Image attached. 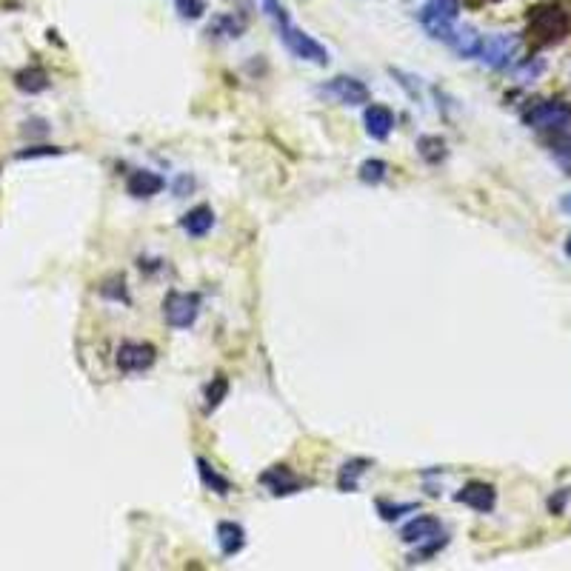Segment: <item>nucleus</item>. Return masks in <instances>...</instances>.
<instances>
[{
	"instance_id": "4468645a",
	"label": "nucleus",
	"mask_w": 571,
	"mask_h": 571,
	"mask_svg": "<svg viewBox=\"0 0 571 571\" xmlns=\"http://www.w3.org/2000/svg\"><path fill=\"white\" fill-rule=\"evenodd\" d=\"M218 545H220L223 557H235L243 552V545H246L243 526L235 523V520H223V523H218Z\"/></svg>"
},
{
	"instance_id": "5701e85b",
	"label": "nucleus",
	"mask_w": 571,
	"mask_h": 571,
	"mask_svg": "<svg viewBox=\"0 0 571 571\" xmlns=\"http://www.w3.org/2000/svg\"><path fill=\"white\" fill-rule=\"evenodd\" d=\"M389 177V163L386 160H380V158H372V160H363L360 163V181L363 183H383Z\"/></svg>"
},
{
	"instance_id": "f8f14e48",
	"label": "nucleus",
	"mask_w": 571,
	"mask_h": 571,
	"mask_svg": "<svg viewBox=\"0 0 571 571\" xmlns=\"http://www.w3.org/2000/svg\"><path fill=\"white\" fill-rule=\"evenodd\" d=\"M363 123H366V135L374 137V141H386L395 129V112L383 104H369L363 112Z\"/></svg>"
},
{
	"instance_id": "aec40b11",
	"label": "nucleus",
	"mask_w": 571,
	"mask_h": 571,
	"mask_svg": "<svg viewBox=\"0 0 571 571\" xmlns=\"http://www.w3.org/2000/svg\"><path fill=\"white\" fill-rule=\"evenodd\" d=\"M228 395V377L226 374H218V377H212V383L206 386V395H203V400H206V405H203V412H214L218 405L226 400Z\"/></svg>"
},
{
	"instance_id": "393cba45",
	"label": "nucleus",
	"mask_w": 571,
	"mask_h": 571,
	"mask_svg": "<svg viewBox=\"0 0 571 571\" xmlns=\"http://www.w3.org/2000/svg\"><path fill=\"white\" fill-rule=\"evenodd\" d=\"M174 9L183 20H200L206 15V0H174Z\"/></svg>"
},
{
	"instance_id": "c85d7f7f",
	"label": "nucleus",
	"mask_w": 571,
	"mask_h": 571,
	"mask_svg": "<svg viewBox=\"0 0 571 571\" xmlns=\"http://www.w3.org/2000/svg\"><path fill=\"white\" fill-rule=\"evenodd\" d=\"M563 209L571 214V195H566V197H563Z\"/></svg>"
},
{
	"instance_id": "412c9836",
	"label": "nucleus",
	"mask_w": 571,
	"mask_h": 571,
	"mask_svg": "<svg viewBox=\"0 0 571 571\" xmlns=\"http://www.w3.org/2000/svg\"><path fill=\"white\" fill-rule=\"evenodd\" d=\"M417 151H421L426 163H440L446 158V141L437 135H423L421 141H417Z\"/></svg>"
},
{
	"instance_id": "7c9ffc66",
	"label": "nucleus",
	"mask_w": 571,
	"mask_h": 571,
	"mask_svg": "<svg viewBox=\"0 0 571 571\" xmlns=\"http://www.w3.org/2000/svg\"><path fill=\"white\" fill-rule=\"evenodd\" d=\"M480 4H483V0H480ZM486 4H491V0H486Z\"/></svg>"
},
{
	"instance_id": "0eeeda50",
	"label": "nucleus",
	"mask_w": 571,
	"mask_h": 571,
	"mask_svg": "<svg viewBox=\"0 0 571 571\" xmlns=\"http://www.w3.org/2000/svg\"><path fill=\"white\" fill-rule=\"evenodd\" d=\"M517 52H520V37L517 35L498 32V35L483 37V49H480L477 58L483 60L489 69H498L500 72V69H509L512 66Z\"/></svg>"
},
{
	"instance_id": "4be33fe9",
	"label": "nucleus",
	"mask_w": 571,
	"mask_h": 571,
	"mask_svg": "<svg viewBox=\"0 0 571 571\" xmlns=\"http://www.w3.org/2000/svg\"><path fill=\"white\" fill-rule=\"evenodd\" d=\"M243 29H246V23L235 15H220L209 23V35H218V37H240Z\"/></svg>"
},
{
	"instance_id": "423d86ee",
	"label": "nucleus",
	"mask_w": 571,
	"mask_h": 571,
	"mask_svg": "<svg viewBox=\"0 0 571 571\" xmlns=\"http://www.w3.org/2000/svg\"><path fill=\"white\" fill-rule=\"evenodd\" d=\"M317 92H320L323 97L337 100V104H343V106L372 104L369 86H366L363 81H358V78H351V74H337V78H332L328 83H323L320 89H317Z\"/></svg>"
},
{
	"instance_id": "6ab92c4d",
	"label": "nucleus",
	"mask_w": 571,
	"mask_h": 571,
	"mask_svg": "<svg viewBox=\"0 0 571 571\" xmlns=\"http://www.w3.org/2000/svg\"><path fill=\"white\" fill-rule=\"evenodd\" d=\"M15 83H18V89H23V92L37 95V92H43V89L49 86V74L41 66H29V69H23L18 74Z\"/></svg>"
},
{
	"instance_id": "f3484780",
	"label": "nucleus",
	"mask_w": 571,
	"mask_h": 571,
	"mask_svg": "<svg viewBox=\"0 0 571 571\" xmlns=\"http://www.w3.org/2000/svg\"><path fill=\"white\" fill-rule=\"evenodd\" d=\"M372 463L363 460V457H354V460H346L340 466V475H337V489L340 491H354L360 483V477L366 475V468Z\"/></svg>"
},
{
	"instance_id": "20e7f679",
	"label": "nucleus",
	"mask_w": 571,
	"mask_h": 571,
	"mask_svg": "<svg viewBox=\"0 0 571 571\" xmlns=\"http://www.w3.org/2000/svg\"><path fill=\"white\" fill-rule=\"evenodd\" d=\"M417 18H421L423 29L435 41L449 43L451 32L457 29V18H460V0H426V6Z\"/></svg>"
},
{
	"instance_id": "c756f323",
	"label": "nucleus",
	"mask_w": 571,
	"mask_h": 571,
	"mask_svg": "<svg viewBox=\"0 0 571 571\" xmlns=\"http://www.w3.org/2000/svg\"><path fill=\"white\" fill-rule=\"evenodd\" d=\"M566 255L571 258V235H568V240H566Z\"/></svg>"
},
{
	"instance_id": "b1692460",
	"label": "nucleus",
	"mask_w": 571,
	"mask_h": 571,
	"mask_svg": "<svg viewBox=\"0 0 571 571\" xmlns=\"http://www.w3.org/2000/svg\"><path fill=\"white\" fill-rule=\"evenodd\" d=\"M377 512L386 523H395L403 514L417 512V503H386V500H377Z\"/></svg>"
},
{
	"instance_id": "ddd939ff",
	"label": "nucleus",
	"mask_w": 571,
	"mask_h": 571,
	"mask_svg": "<svg viewBox=\"0 0 571 571\" xmlns=\"http://www.w3.org/2000/svg\"><path fill=\"white\" fill-rule=\"evenodd\" d=\"M163 186H166V181H163L158 172H149V169H137L126 177V192L137 200H149V197L160 195Z\"/></svg>"
},
{
	"instance_id": "cd10ccee",
	"label": "nucleus",
	"mask_w": 571,
	"mask_h": 571,
	"mask_svg": "<svg viewBox=\"0 0 571 571\" xmlns=\"http://www.w3.org/2000/svg\"><path fill=\"white\" fill-rule=\"evenodd\" d=\"M43 155H60V149H49V146H37L29 151H20L18 158H43Z\"/></svg>"
},
{
	"instance_id": "a878e982",
	"label": "nucleus",
	"mask_w": 571,
	"mask_h": 571,
	"mask_svg": "<svg viewBox=\"0 0 571 571\" xmlns=\"http://www.w3.org/2000/svg\"><path fill=\"white\" fill-rule=\"evenodd\" d=\"M552 135V151L560 160H571V135H568V129H560V132H549Z\"/></svg>"
},
{
	"instance_id": "2eb2a0df",
	"label": "nucleus",
	"mask_w": 571,
	"mask_h": 571,
	"mask_svg": "<svg viewBox=\"0 0 571 571\" xmlns=\"http://www.w3.org/2000/svg\"><path fill=\"white\" fill-rule=\"evenodd\" d=\"M212 226H214L212 206H195L181 218V228L189 237H206L212 232Z\"/></svg>"
},
{
	"instance_id": "6e6552de",
	"label": "nucleus",
	"mask_w": 571,
	"mask_h": 571,
	"mask_svg": "<svg viewBox=\"0 0 571 571\" xmlns=\"http://www.w3.org/2000/svg\"><path fill=\"white\" fill-rule=\"evenodd\" d=\"M155 360H158V349L143 340H123L118 351H114V363H118V369L126 374L146 372L155 366Z\"/></svg>"
},
{
	"instance_id": "9b49d317",
	"label": "nucleus",
	"mask_w": 571,
	"mask_h": 571,
	"mask_svg": "<svg viewBox=\"0 0 571 571\" xmlns=\"http://www.w3.org/2000/svg\"><path fill=\"white\" fill-rule=\"evenodd\" d=\"M260 483L269 489L274 498H289V494H297L303 486H306L289 466H272L269 472L260 475Z\"/></svg>"
},
{
	"instance_id": "f257e3e1",
	"label": "nucleus",
	"mask_w": 571,
	"mask_h": 571,
	"mask_svg": "<svg viewBox=\"0 0 571 571\" xmlns=\"http://www.w3.org/2000/svg\"><path fill=\"white\" fill-rule=\"evenodd\" d=\"M571 35V12L560 4H540L529 15V37L531 43L545 49L554 43H563Z\"/></svg>"
},
{
	"instance_id": "f03ea898",
	"label": "nucleus",
	"mask_w": 571,
	"mask_h": 571,
	"mask_svg": "<svg viewBox=\"0 0 571 571\" xmlns=\"http://www.w3.org/2000/svg\"><path fill=\"white\" fill-rule=\"evenodd\" d=\"M272 23L277 27V35H281V41L286 43V49H289V52L295 55V58L309 60V63H314V66H326V63L332 60V58H328V49H326L323 43H317L309 32L297 29L295 23H291V18H289L286 9L277 12V15L272 18Z\"/></svg>"
},
{
	"instance_id": "bb28decb",
	"label": "nucleus",
	"mask_w": 571,
	"mask_h": 571,
	"mask_svg": "<svg viewBox=\"0 0 571 571\" xmlns=\"http://www.w3.org/2000/svg\"><path fill=\"white\" fill-rule=\"evenodd\" d=\"M568 498H571V489H560V491H557L554 498L549 500V509H552V514H563V509H566Z\"/></svg>"
},
{
	"instance_id": "dca6fc26",
	"label": "nucleus",
	"mask_w": 571,
	"mask_h": 571,
	"mask_svg": "<svg viewBox=\"0 0 571 571\" xmlns=\"http://www.w3.org/2000/svg\"><path fill=\"white\" fill-rule=\"evenodd\" d=\"M449 46L460 58H477L480 49H483V35H477V29L472 27H457L449 37Z\"/></svg>"
},
{
	"instance_id": "1a4fd4ad",
	"label": "nucleus",
	"mask_w": 571,
	"mask_h": 571,
	"mask_svg": "<svg viewBox=\"0 0 571 571\" xmlns=\"http://www.w3.org/2000/svg\"><path fill=\"white\" fill-rule=\"evenodd\" d=\"M454 500L468 505V509L477 514H489V512H494V505H498V491H494V486L483 483V480H472V483H466L454 494Z\"/></svg>"
},
{
	"instance_id": "7ed1b4c3",
	"label": "nucleus",
	"mask_w": 571,
	"mask_h": 571,
	"mask_svg": "<svg viewBox=\"0 0 571 571\" xmlns=\"http://www.w3.org/2000/svg\"><path fill=\"white\" fill-rule=\"evenodd\" d=\"M523 123L535 132H560L571 126V104L560 97L537 100L523 112Z\"/></svg>"
},
{
	"instance_id": "a211bd4d",
	"label": "nucleus",
	"mask_w": 571,
	"mask_h": 571,
	"mask_svg": "<svg viewBox=\"0 0 571 571\" xmlns=\"http://www.w3.org/2000/svg\"><path fill=\"white\" fill-rule=\"evenodd\" d=\"M195 463H197V475H200V480H203V486L212 489L214 494H220V498H226V494L232 491V483H228V480L206 460V457H197Z\"/></svg>"
},
{
	"instance_id": "39448f33",
	"label": "nucleus",
	"mask_w": 571,
	"mask_h": 571,
	"mask_svg": "<svg viewBox=\"0 0 571 571\" xmlns=\"http://www.w3.org/2000/svg\"><path fill=\"white\" fill-rule=\"evenodd\" d=\"M200 314V295L197 291H169L163 297V320L172 328H189L195 326Z\"/></svg>"
},
{
	"instance_id": "9d476101",
	"label": "nucleus",
	"mask_w": 571,
	"mask_h": 571,
	"mask_svg": "<svg viewBox=\"0 0 571 571\" xmlns=\"http://www.w3.org/2000/svg\"><path fill=\"white\" fill-rule=\"evenodd\" d=\"M440 535H443V526H440V520L435 514H417L400 529V540L409 543V545L428 543V540H435Z\"/></svg>"
}]
</instances>
